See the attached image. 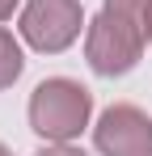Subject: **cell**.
Masks as SVG:
<instances>
[{"label": "cell", "instance_id": "5b68a950", "mask_svg": "<svg viewBox=\"0 0 152 156\" xmlns=\"http://www.w3.org/2000/svg\"><path fill=\"white\" fill-rule=\"evenodd\" d=\"M21 47H17V38L9 34V30H0V89H9L13 80L21 76Z\"/></svg>", "mask_w": 152, "mask_h": 156}, {"label": "cell", "instance_id": "8992f818", "mask_svg": "<svg viewBox=\"0 0 152 156\" xmlns=\"http://www.w3.org/2000/svg\"><path fill=\"white\" fill-rule=\"evenodd\" d=\"M34 156H80L76 148H42V152H34Z\"/></svg>", "mask_w": 152, "mask_h": 156}, {"label": "cell", "instance_id": "ba28073f", "mask_svg": "<svg viewBox=\"0 0 152 156\" xmlns=\"http://www.w3.org/2000/svg\"><path fill=\"white\" fill-rule=\"evenodd\" d=\"M0 156H9V148H4V144H0Z\"/></svg>", "mask_w": 152, "mask_h": 156}, {"label": "cell", "instance_id": "7a4b0ae2", "mask_svg": "<svg viewBox=\"0 0 152 156\" xmlns=\"http://www.w3.org/2000/svg\"><path fill=\"white\" fill-rule=\"evenodd\" d=\"M89 110H93V97H89V89L85 84H76V80H42L38 89H34V97H30V127L38 131V135H47V139H76L80 127L89 122Z\"/></svg>", "mask_w": 152, "mask_h": 156}, {"label": "cell", "instance_id": "3957f363", "mask_svg": "<svg viewBox=\"0 0 152 156\" xmlns=\"http://www.w3.org/2000/svg\"><path fill=\"white\" fill-rule=\"evenodd\" d=\"M80 34V0H30L21 13V38L34 51H63Z\"/></svg>", "mask_w": 152, "mask_h": 156}, {"label": "cell", "instance_id": "6da1fadb", "mask_svg": "<svg viewBox=\"0 0 152 156\" xmlns=\"http://www.w3.org/2000/svg\"><path fill=\"white\" fill-rule=\"evenodd\" d=\"M152 38V0H106L89 26L85 55L97 76H123L139 63Z\"/></svg>", "mask_w": 152, "mask_h": 156}, {"label": "cell", "instance_id": "52a82bcc", "mask_svg": "<svg viewBox=\"0 0 152 156\" xmlns=\"http://www.w3.org/2000/svg\"><path fill=\"white\" fill-rule=\"evenodd\" d=\"M13 9H17V0H0V21H4V17H9Z\"/></svg>", "mask_w": 152, "mask_h": 156}, {"label": "cell", "instance_id": "277c9868", "mask_svg": "<svg viewBox=\"0 0 152 156\" xmlns=\"http://www.w3.org/2000/svg\"><path fill=\"white\" fill-rule=\"evenodd\" d=\"M93 144L101 156H152V122L135 105H110L93 131Z\"/></svg>", "mask_w": 152, "mask_h": 156}]
</instances>
